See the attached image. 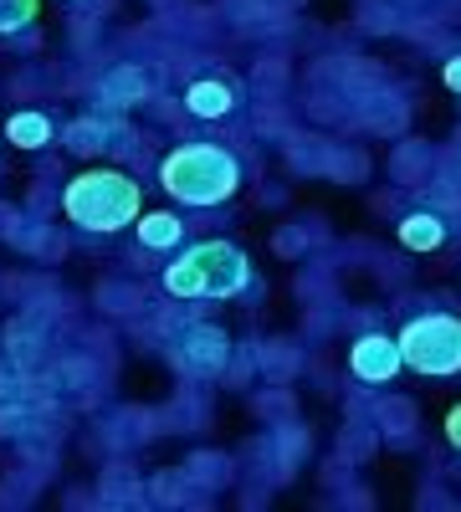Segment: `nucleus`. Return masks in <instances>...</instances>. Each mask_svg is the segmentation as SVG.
I'll use <instances>...</instances> for the list:
<instances>
[{
    "label": "nucleus",
    "mask_w": 461,
    "mask_h": 512,
    "mask_svg": "<svg viewBox=\"0 0 461 512\" xmlns=\"http://www.w3.org/2000/svg\"><path fill=\"white\" fill-rule=\"evenodd\" d=\"M159 185H164V195H170L175 205L211 210V205H226L241 190V164L221 144L190 139V144H175L170 154L159 159Z\"/></svg>",
    "instance_id": "obj_1"
},
{
    "label": "nucleus",
    "mask_w": 461,
    "mask_h": 512,
    "mask_svg": "<svg viewBox=\"0 0 461 512\" xmlns=\"http://www.w3.org/2000/svg\"><path fill=\"white\" fill-rule=\"evenodd\" d=\"M246 287H251V262L231 241H195L164 267V292L180 297V303H200V297L221 303V297H236Z\"/></svg>",
    "instance_id": "obj_2"
},
{
    "label": "nucleus",
    "mask_w": 461,
    "mask_h": 512,
    "mask_svg": "<svg viewBox=\"0 0 461 512\" xmlns=\"http://www.w3.org/2000/svg\"><path fill=\"white\" fill-rule=\"evenodd\" d=\"M62 210L82 231L113 236V231L139 221L144 195H139V180L123 175V169H82V175L67 180V190H62Z\"/></svg>",
    "instance_id": "obj_3"
},
{
    "label": "nucleus",
    "mask_w": 461,
    "mask_h": 512,
    "mask_svg": "<svg viewBox=\"0 0 461 512\" xmlns=\"http://www.w3.org/2000/svg\"><path fill=\"white\" fill-rule=\"evenodd\" d=\"M395 344H400V364L415 374H426V379L461 374V318L451 308H426V313L405 318Z\"/></svg>",
    "instance_id": "obj_4"
},
{
    "label": "nucleus",
    "mask_w": 461,
    "mask_h": 512,
    "mask_svg": "<svg viewBox=\"0 0 461 512\" xmlns=\"http://www.w3.org/2000/svg\"><path fill=\"white\" fill-rule=\"evenodd\" d=\"M231 359V338L221 323H175L170 328V364L185 379H221Z\"/></svg>",
    "instance_id": "obj_5"
},
{
    "label": "nucleus",
    "mask_w": 461,
    "mask_h": 512,
    "mask_svg": "<svg viewBox=\"0 0 461 512\" xmlns=\"http://www.w3.org/2000/svg\"><path fill=\"white\" fill-rule=\"evenodd\" d=\"M354 128H364L374 139H400L410 128V98L395 88H374L364 103H354Z\"/></svg>",
    "instance_id": "obj_6"
},
{
    "label": "nucleus",
    "mask_w": 461,
    "mask_h": 512,
    "mask_svg": "<svg viewBox=\"0 0 461 512\" xmlns=\"http://www.w3.org/2000/svg\"><path fill=\"white\" fill-rule=\"evenodd\" d=\"M400 369H405V364H400V344H395V338L374 333V328L354 338V349H349V374H354L359 384H390Z\"/></svg>",
    "instance_id": "obj_7"
},
{
    "label": "nucleus",
    "mask_w": 461,
    "mask_h": 512,
    "mask_svg": "<svg viewBox=\"0 0 461 512\" xmlns=\"http://www.w3.org/2000/svg\"><path fill=\"white\" fill-rule=\"evenodd\" d=\"M369 420H374V431H380V441H390V446H410L421 436V405L405 400V395L369 400Z\"/></svg>",
    "instance_id": "obj_8"
},
{
    "label": "nucleus",
    "mask_w": 461,
    "mask_h": 512,
    "mask_svg": "<svg viewBox=\"0 0 461 512\" xmlns=\"http://www.w3.org/2000/svg\"><path fill=\"white\" fill-rule=\"evenodd\" d=\"M436 159H441L436 144H426V139H400L395 154H390V180H395V190H421V185H431V180H436Z\"/></svg>",
    "instance_id": "obj_9"
},
{
    "label": "nucleus",
    "mask_w": 461,
    "mask_h": 512,
    "mask_svg": "<svg viewBox=\"0 0 461 512\" xmlns=\"http://www.w3.org/2000/svg\"><path fill=\"white\" fill-rule=\"evenodd\" d=\"M149 93H154V82H149V72H144V67H113V72L98 82V103H103V108H113V113L144 103Z\"/></svg>",
    "instance_id": "obj_10"
},
{
    "label": "nucleus",
    "mask_w": 461,
    "mask_h": 512,
    "mask_svg": "<svg viewBox=\"0 0 461 512\" xmlns=\"http://www.w3.org/2000/svg\"><path fill=\"white\" fill-rule=\"evenodd\" d=\"M374 451H380V431H374L369 415H349L339 425V436H333V456H339L344 466H364L374 461Z\"/></svg>",
    "instance_id": "obj_11"
},
{
    "label": "nucleus",
    "mask_w": 461,
    "mask_h": 512,
    "mask_svg": "<svg viewBox=\"0 0 461 512\" xmlns=\"http://www.w3.org/2000/svg\"><path fill=\"white\" fill-rule=\"evenodd\" d=\"M313 436H308V425L292 415V420H277V431H272V456H277V477H298V466L308 456Z\"/></svg>",
    "instance_id": "obj_12"
},
{
    "label": "nucleus",
    "mask_w": 461,
    "mask_h": 512,
    "mask_svg": "<svg viewBox=\"0 0 461 512\" xmlns=\"http://www.w3.org/2000/svg\"><path fill=\"white\" fill-rule=\"evenodd\" d=\"M185 108L195 118H205V123H216V118L236 113V88H231V82H221V77H200V82H190Z\"/></svg>",
    "instance_id": "obj_13"
},
{
    "label": "nucleus",
    "mask_w": 461,
    "mask_h": 512,
    "mask_svg": "<svg viewBox=\"0 0 461 512\" xmlns=\"http://www.w3.org/2000/svg\"><path fill=\"white\" fill-rule=\"evenodd\" d=\"M303 344H292V338H267V344L257 349V369L272 379V384H287L303 374Z\"/></svg>",
    "instance_id": "obj_14"
},
{
    "label": "nucleus",
    "mask_w": 461,
    "mask_h": 512,
    "mask_svg": "<svg viewBox=\"0 0 461 512\" xmlns=\"http://www.w3.org/2000/svg\"><path fill=\"white\" fill-rule=\"evenodd\" d=\"M282 149H287V164L298 169V175H323L328 169V154H333V139L328 134H292L282 139Z\"/></svg>",
    "instance_id": "obj_15"
},
{
    "label": "nucleus",
    "mask_w": 461,
    "mask_h": 512,
    "mask_svg": "<svg viewBox=\"0 0 461 512\" xmlns=\"http://www.w3.org/2000/svg\"><path fill=\"white\" fill-rule=\"evenodd\" d=\"M395 236L405 251H436L446 241V216H436V210H410V216H400Z\"/></svg>",
    "instance_id": "obj_16"
},
{
    "label": "nucleus",
    "mask_w": 461,
    "mask_h": 512,
    "mask_svg": "<svg viewBox=\"0 0 461 512\" xmlns=\"http://www.w3.org/2000/svg\"><path fill=\"white\" fill-rule=\"evenodd\" d=\"M134 226H139V246L144 251H170V246L185 241V221L170 216V210H139Z\"/></svg>",
    "instance_id": "obj_17"
},
{
    "label": "nucleus",
    "mask_w": 461,
    "mask_h": 512,
    "mask_svg": "<svg viewBox=\"0 0 461 512\" xmlns=\"http://www.w3.org/2000/svg\"><path fill=\"white\" fill-rule=\"evenodd\" d=\"M6 139L16 144V149H47L52 144V118L41 113V108H26V113H11L6 118Z\"/></svg>",
    "instance_id": "obj_18"
},
{
    "label": "nucleus",
    "mask_w": 461,
    "mask_h": 512,
    "mask_svg": "<svg viewBox=\"0 0 461 512\" xmlns=\"http://www.w3.org/2000/svg\"><path fill=\"white\" fill-rule=\"evenodd\" d=\"M323 175H328L333 185H364V180H369V154L354 149V144H333Z\"/></svg>",
    "instance_id": "obj_19"
},
{
    "label": "nucleus",
    "mask_w": 461,
    "mask_h": 512,
    "mask_svg": "<svg viewBox=\"0 0 461 512\" xmlns=\"http://www.w3.org/2000/svg\"><path fill=\"white\" fill-rule=\"evenodd\" d=\"M62 144H67V154L93 159V154H103V149H108V123H103V118H77V123H67Z\"/></svg>",
    "instance_id": "obj_20"
},
{
    "label": "nucleus",
    "mask_w": 461,
    "mask_h": 512,
    "mask_svg": "<svg viewBox=\"0 0 461 512\" xmlns=\"http://www.w3.org/2000/svg\"><path fill=\"white\" fill-rule=\"evenodd\" d=\"M354 26H364L369 36H395L405 26V16L390 0H354Z\"/></svg>",
    "instance_id": "obj_21"
},
{
    "label": "nucleus",
    "mask_w": 461,
    "mask_h": 512,
    "mask_svg": "<svg viewBox=\"0 0 461 512\" xmlns=\"http://www.w3.org/2000/svg\"><path fill=\"white\" fill-rule=\"evenodd\" d=\"M185 472H190V482H205V492H216V487L231 482V461L216 456V451H195V456L185 461Z\"/></svg>",
    "instance_id": "obj_22"
},
{
    "label": "nucleus",
    "mask_w": 461,
    "mask_h": 512,
    "mask_svg": "<svg viewBox=\"0 0 461 512\" xmlns=\"http://www.w3.org/2000/svg\"><path fill=\"white\" fill-rule=\"evenodd\" d=\"M257 415L262 420H292V415H298V400H292V390H287V384H267V390L257 395Z\"/></svg>",
    "instance_id": "obj_23"
},
{
    "label": "nucleus",
    "mask_w": 461,
    "mask_h": 512,
    "mask_svg": "<svg viewBox=\"0 0 461 512\" xmlns=\"http://www.w3.org/2000/svg\"><path fill=\"white\" fill-rule=\"evenodd\" d=\"M313 246V226H277L272 231V251L282 256V262H298V256H308Z\"/></svg>",
    "instance_id": "obj_24"
},
{
    "label": "nucleus",
    "mask_w": 461,
    "mask_h": 512,
    "mask_svg": "<svg viewBox=\"0 0 461 512\" xmlns=\"http://www.w3.org/2000/svg\"><path fill=\"white\" fill-rule=\"evenodd\" d=\"M41 11V0H0V36H16L36 21Z\"/></svg>",
    "instance_id": "obj_25"
},
{
    "label": "nucleus",
    "mask_w": 461,
    "mask_h": 512,
    "mask_svg": "<svg viewBox=\"0 0 461 512\" xmlns=\"http://www.w3.org/2000/svg\"><path fill=\"white\" fill-rule=\"evenodd\" d=\"M257 93L262 98H282L287 93V62L282 57H262L257 62Z\"/></svg>",
    "instance_id": "obj_26"
},
{
    "label": "nucleus",
    "mask_w": 461,
    "mask_h": 512,
    "mask_svg": "<svg viewBox=\"0 0 461 512\" xmlns=\"http://www.w3.org/2000/svg\"><path fill=\"white\" fill-rule=\"evenodd\" d=\"M185 482H190V472H170V477H154L149 492H154V502H170L175 507V502H185V492H180Z\"/></svg>",
    "instance_id": "obj_27"
},
{
    "label": "nucleus",
    "mask_w": 461,
    "mask_h": 512,
    "mask_svg": "<svg viewBox=\"0 0 461 512\" xmlns=\"http://www.w3.org/2000/svg\"><path fill=\"white\" fill-rule=\"evenodd\" d=\"M328 502H333V507H374V497H369L359 482H349V487H339V492H328Z\"/></svg>",
    "instance_id": "obj_28"
},
{
    "label": "nucleus",
    "mask_w": 461,
    "mask_h": 512,
    "mask_svg": "<svg viewBox=\"0 0 461 512\" xmlns=\"http://www.w3.org/2000/svg\"><path fill=\"white\" fill-rule=\"evenodd\" d=\"M441 82H446L451 93H461V52H451V57L441 62Z\"/></svg>",
    "instance_id": "obj_29"
},
{
    "label": "nucleus",
    "mask_w": 461,
    "mask_h": 512,
    "mask_svg": "<svg viewBox=\"0 0 461 512\" xmlns=\"http://www.w3.org/2000/svg\"><path fill=\"white\" fill-rule=\"evenodd\" d=\"M390 6L410 21V16H431V6H436V0H390Z\"/></svg>",
    "instance_id": "obj_30"
},
{
    "label": "nucleus",
    "mask_w": 461,
    "mask_h": 512,
    "mask_svg": "<svg viewBox=\"0 0 461 512\" xmlns=\"http://www.w3.org/2000/svg\"><path fill=\"white\" fill-rule=\"evenodd\" d=\"M415 502H421V507H451V492H441L436 482H426V487H421V497H415Z\"/></svg>",
    "instance_id": "obj_31"
},
{
    "label": "nucleus",
    "mask_w": 461,
    "mask_h": 512,
    "mask_svg": "<svg viewBox=\"0 0 461 512\" xmlns=\"http://www.w3.org/2000/svg\"><path fill=\"white\" fill-rule=\"evenodd\" d=\"M446 441H451V451H461V405L446 410Z\"/></svg>",
    "instance_id": "obj_32"
},
{
    "label": "nucleus",
    "mask_w": 461,
    "mask_h": 512,
    "mask_svg": "<svg viewBox=\"0 0 461 512\" xmlns=\"http://www.w3.org/2000/svg\"><path fill=\"white\" fill-rule=\"evenodd\" d=\"M134 303H139V292H103V308H113V313H118V308L129 313Z\"/></svg>",
    "instance_id": "obj_33"
},
{
    "label": "nucleus",
    "mask_w": 461,
    "mask_h": 512,
    "mask_svg": "<svg viewBox=\"0 0 461 512\" xmlns=\"http://www.w3.org/2000/svg\"><path fill=\"white\" fill-rule=\"evenodd\" d=\"M0 236H16V216H11V210H0Z\"/></svg>",
    "instance_id": "obj_34"
},
{
    "label": "nucleus",
    "mask_w": 461,
    "mask_h": 512,
    "mask_svg": "<svg viewBox=\"0 0 461 512\" xmlns=\"http://www.w3.org/2000/svg\"><path fill=\"white\" fill-rule=\"evenodd\" d=\"M451 231H456V236H461V205H456V210H451Z\"/></svg>",
    "instance_id": "obj_35"
}]
</instances>
